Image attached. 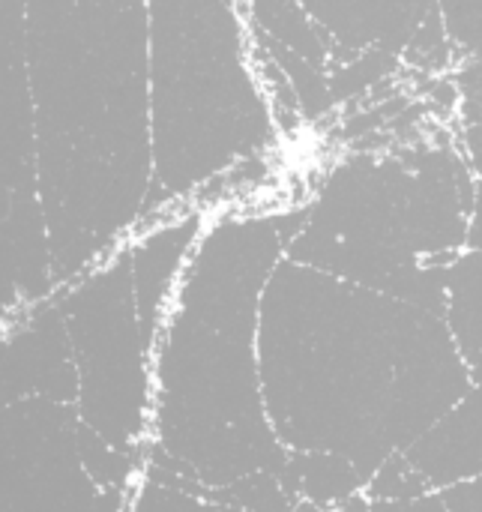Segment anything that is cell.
I'll return each mask as SVG.
<instances>
[{
	"label": "cell",
	"mask_w": 482,
	"mask_h": 512,
	"mask_svg": "<svg viewBox=\"0 0 482 512\" xmlns=\"http://www.w3.org/2000/svg\"><path fill=\"white\" fill-rule=\"evenodd\" d=\"M153 186L147 210L264 153L273 114L261 96L234 0H147Z\"/></svg>",
	"instance_id": "277c9868"
},
{
	"label": "cell",
	"mask_w": 482,
	"mask_h": 512,
	"mask_svg": "<svg viewBox=\"0 0 482 512\" xmlns=\"http://www.w3.org/2000/svg\"><path fill=\"white\" fill-rule=\"evenodd\" d=\"M222 507V512H246L243 507H237V504H219Z\"/></svg>",
	"instance_id": "44dd1931"
},
{
	"label": "cell",
	"mask_w": 482,
	"mask_h": 512,
	"mask_svg": "<svg viewBox=\"0 0 482 512\" xmlns=\"http://www.w3.org/2000/svg\"><path fill=\"white\" fill-rule=\"evenodd\" d=\"M324 33L330 51L351 66L378 72L408 48L438 12V0H297Z\"/></svg>",
	"instance_id": "ba28073f"
},
{
	"label": "cell",
	"mask_w": 482,
	"mask_h": 512,
	"mask_svg": "<svg viewBox=\"0 0 482 512\" xmlns=\"http://www.w3.org/2000/svg\"><path fill=\"white\" fill-rule=\"evenodd\" d=\"M369 512H450L438 492H429L414 501H369Z\"/></svg>",
	"instance_id": "e0dca14e"
},
{
	"label": "cell",
	"mask_w": 482,
	"mask_h": 512,
	"mask_svg": "<svg viewBox=\"0 0 482 512\" xmlns=\"http://www.w3.org/2000/svg\"><path fill=\"white\" fill-rule=\"evenodd\" d=\"M204 231L201 213H186L174 222H159L156 228L135 237L129 246L132 261V288H135V306L141 318L144 339L153 354V342L159 336V327L165 321L171 294L177 288V279Z\"/></svg>",
	"instance_id": "9c48e42d"
},
{
	"label": "cell",
	"mask_w": 482,
	"mask_h": 512,
	"mask_svg": "<svg viewBox=\"0 0 482 512\" xmlns=\"http://www.w3.org/2000/svg\"><path fill=\"white\" fill-rule=\"evenodd\" d=\"M78 408L24 399L0 411V512H93L102 486L78 450Z\"/></svg>",
	"instance_id": "8992f818"
},
{
	"label": "cell",
	"mask_w": 482,
	"mask_h": 512,
	"mask_svg": "<svg viewBox=\"0 0 482 512\" xmlns=\"http://www.w3.org/2000/svg\"><path fill=\"white\" fill-rule=\"evenodd\" d=\"M408 462L426 477L432 492L482 477V381L405 450Z\"/></svg>",
	"instance_id": "30bf717a"
},
{
	"label": "cell",
	"mask_w": 482,
	"mask_h": 512,
	"mask_svg": "<svg viewBox=\"0 0 482 512\" xmlns=\"http://www.w3.org/2000/svg\"><path fill=\"white\" fill-rule=\"evenodd\" d=\"M432 486L426 483V477L408 462L405 453H393L390 459H384V465L372 474V480L366 483V498L369 501H414L429 495Z\"/></svg>",
	"instance_id": "5bb4252c"
},
{
	"label": "cell",
	"mask_w": 482,
	"mask_h": 512,
	"mask_svg": "<svg viewBox=\"0 0 482 512\" xmlns=\"http://www.w3.org/2000/svg\"><path fill=\"white\" fill-rule=\"evenodd\" d=\"M468 249L482 252V174L474 183V210H471V228H468Z\"/></svg>",
	"instance_id": "ac0fdd59"
},
{
	"label": "cell",
	"mask_w": 482,
	"mask_h": 512,
	"mask_svg": "<svg viewBox=\"0 0 482 512\" xmlns=\"http://www.w3.org/2000/svg\"><path fill=\"white\" fill-rule=\"evenodd\" d=\"M60 312L78 372V417L114 450L150 444V345L141 330L129 246L60 288Z\"/></svg>",
	"instance_id": "5b68a950"
},
{
	"label": "cell",
	"mask_w": 482,
	"mask_h": 512,
	"mask_svg": "<svg viewBox=\"0 0 482 512\" xmlns=\"http://www.w3.org/2000/svg\"><path fill=\"white\" fill-rule=\"evenodd\" d=\"M447 330L474 384L482 381V252L462 249L447 270Z\"/></svg>",
	"instance_id": "7c38bea8"
},
{
	"label": "cell",
	"mask_w": 482,
	"mask_h": 512,
	"mask_svg": "<svg viewBox=\"0 0 482 512\" xmlns=\"http://www.w3.org/2000/svg\"><path fill=\"white\" fill-rule=\"evenodd\" d=\"M474 183L453 147L351 159L324 180L285 258L444 315Z\"/></svg>",
	"instance_id": "3957f363"
},
{
	"label": "cell",
	"mask_w": 482,
	"mask_h": 512,
	"mask_svg": "<svg viewBox=\"0 0 482 512\" xmlns=\"http://www.w3.org/2000/svg\"><path fill=\"white\" fill-rule=\"evenodd\" d=\"M444 507L450 512H482V477L453 483L438 492Z\"/></svg>",
	"instance_id": "2e32d148"
},
{
	"label": "cell",
	"mask_w": 482,
	"mask_h": 512,
	"mask_svg": "<svg viewBox=\"0 0 482 512\" xmlns=\"http://www.w3.org/2000/svg\"><path fill=\"white\" fill-rule=\"evenodd\" d=\"M36 396L69 405L78 399L75 357L54 297L30 306L0 330V411Z\"/></svg>",
	"instance_id": "52a82bcc"
},
{
	"label": "cell",
	"mask_w": 482,
	"mask_h": 512,
	"mask_svg": "<svg viewBox=\"0 0 482 512\" xmlns=\"http://www.w3.org/2000/svg\"><path fill=\"white\" fill-rule=\"evenodd\" d=\"M210 501H216V504H237L246 512L294 510V501L288 498V492L282 489V483H279V477L273 471H255V474H246V477L234 480L231 486L210 489Z\"/></svg>",
	"instance_id": "4fadbf2b"
},
{
	"label": "cell",
	"mask_w": 482,
	"mask_h": 512,
	"mask_svg": "<svg viewBox=\"0 0 482 512\" xmlns=\"http://www.w3.org/2000/svg\"><path fill=\"white\" fill-rule=\"evenodd\" d=\"M303 222L306 210L204 225L150 354L147 465L207 489L285 468L264 405L258 324L264 288Z\"/></svg>",
	"instance_id": "7a4b0ae2"
},
{
	"label": "cell",
	"mask_w": 482,
	"mask_h": 512,
	"mask_svg": "<svg viewBox=\"0 0 482 512\" xmlns=\"http://www.w3.org/2000/svg\"><path fill=\"white\" fill-rule=\"evenodd\" d=\"M279 483L294 504L312 501L327 512H336L342 504L366 492V480L354 468V462L324 450L315 453L288 450V462L279 471Z\"/></svg>",
	"instance_id": "8fae6325"
},
{
	"label": "cell",
	"mask_w": 482,
	"mask_h": 512,
	"mask_svg": "<svg viewBox=\"0 0 482 512\" xmlns=\"http://www.w3.org/2000/svg\"><path fill=\"white\" fill-rule=\"evenodd\" d=\"M291 512H327V510H321V507H318V504H312V501H297Z\"/></svg>",
	"instance_id": "ffe728a7"
},
{
	"label": "cell",
	"mask_w": 482,
	"mask_h": 512,
	"mask_svg": "<svg viewBox=\"0 0 482 512\" xmlns=\"http://www.w3.org/2000/svg\"><path fill=\"white\" fill-rule=\"evenodd\" d=\"M258 363L279 444L339 453L366 483L474 384L444 315L291 258L261 297Z\"/></svg>",
	"instance_id": "6da1fadb"
},
{
	"label": "cell",
	"mask_w": 482,
	"mask_h": 512,
	"mask_svg": "<svg viewBox=\"0 0 482 512\" xmlns=\"http://www.w3.org/2000/svg\"><path fill=\"white\" fill-rule=\"evenodd\" d=\"M336 512H369V498H366V495H357V498H351L348 504H342Z\"/></svg>",
	"instance_id": "d6986e66"
},
{
	"label": "cell",
	"mask_w": 482,
	"mask_h": 512,
	"mask_svg": "<svg viewBox=\"0 0 482 512\" xmlns=\"http://www.w3.org/2000/svg\"><path fill=\"white\" fill-rule=\"evenodd\" d=\"M126 512H222L207 495H192L174 486H162L150 477H141L129 492Z\"/></svg>",
	"instance_id": "9a60e30c"
}]
</instances>
